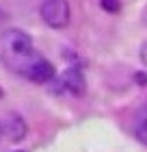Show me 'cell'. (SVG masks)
I'll return each mask as SVG.
<instances>
[{"label":"cell","instance_id":"obj_4","mask_svg":"<svg viewBox=\"0 0 147 152\" xmlns=\"http://www.w3.org/2000/svg\"><path fill=\"white\" fill-rule=\"evenodd\" d=\"M63 85L72 94H82L85 91V76H82L80 67H69V70L63 74Z\"/></svg>","mask_w":147,"mask_h":152},{"label":"cell","instance_id":"obj_9","mask_svg":"<svg viewBox=\"0 0 147 152\" xmlns=\"http://www.w3.org/2000/svg\"><path fill=\"white\" fill-rule=\"evenodd\" d=\"M0 133H2V128H0Z\"/></svg>","mask_w":147,"mask_h":152},{"label":"cell","instance_id":"obj_8","mask_svg":"<svg viewBox=\"0 0 147 152\" xmlns=\"http://www.w3.org/2000/svg\"><path fill=\"white\" fill-rule=\"evenodd\" d=\"M136 80L138 83H147V76L145 74H136Z\"/></svg>","mask_w":147,"mask_h":152},{"label":"cell","instance_id":"obj_5","mask_svg":"<svg viewBox=\"0 0 147 152\" xmlns=\"http://www.w3.org/2000/svg\"><path fill=\"white\" fill-rule=\"evenodd\" d=\"M134 135L138 141H143L147 146V107H143L134 117Z\"/></svg>","mask_w":147,"mask_h":152},{"label":"cell","instance_id":"obj_3","mask_svg":"<svg viewBox=\"0 0 147 152\" xmlns=\"http://www.w3.org/2000/svg\"><path fill=\"white\" fill-rule=\"evenodd\" d=\"M2 130L11 141H20V139H24V135H26V122L20 115L11 113L2 124Z\"/></svg>","mask_w":147,"mask_h":152},{"label":"cell","instance_id":"obj_2","mask_svg":"<svg viewBox=\"0 0 147 152\" xmlns=\"http://www.w3.org/2000/svg\"><path fill=\"white\" fill-rule=\"evenodd\" d=\"M69 4L67 0H43L41 4V18L52 28H65L69 24Z\"/></svg>","mask_w":147,"mask_h":152},{"label":"cell","instance_id":"obj_1","mask_svg":"<svg viewBox=\"0 0 147 152\" xmlns=\"http://www.w3.org/2000/svg\"><path fill=\"white\" fill-rule=\"evenodd\" d=\"M0 61L11 72L30 78L33 70L43 61V57L37 52L33 39L24 31L11 28L0 35Z\"/></svg>","mask_w":147,"mask_h":152},{"label":"cell","instance_id":"obj_7","mask_svg":"<svg viewBox=\"0 0 147 152\" xmlns=\"http://www.w3.org/2000/svg\"><path fill=\"white\" fill-rule=\"evenodd\" d=\"M141 59H143V63L147 65V41H145V46H143V50H141Z\"/></svg>","mask_w":147,"mask_h":152},{"label":"cell","instance_id":"obj_6","mask_svg":"<svg viewBox=\"0 0 147 152\" xmlns=\"http://www.w3.org/2000/svg\"><path fill=\"white\" fill-rule=\"evenodd\" d=\"M119 0H102V9H106V11H110V13H117L119 11Z\"/></svg>","mask_w":147,"mask_h":152}]
</instances>
